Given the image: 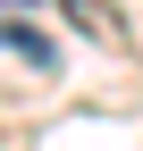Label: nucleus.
<instances>
[{
    "instance_id": "nucleus-1",
    "label": "nucleus",
    "mask_w": 143,
    "mask_h": 151,
    "mask_svg": "<svg viewBox=\"0 0 143 151\" xmlns=\"http://www.w3.org/2000/svg\"><path fill=\"white\" fill-rule=\"evenodd\" d=\"M0 50H17L25 67H59V42L42 25H25V9H0Z\"/></svg>"
},
{
    "instance_id": "nucleus-2",
    "label": "nucleus",
    "mask_w": 143,
    "mask_h": 151,
    "mask_svg": "<svg viewBox=\"0 0 143 151\" xmlns=\"http://www.w3.org/2000/svg\"><path fill=\"white\" fill-rule=\"evenodd\" d=\"M0 9H34V0H0Z\"/></svg>"
}]
</instances>
